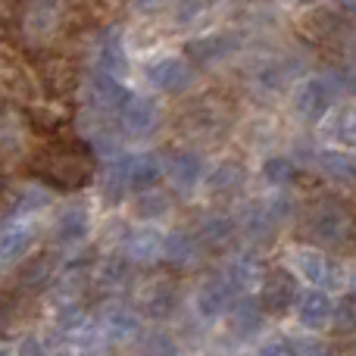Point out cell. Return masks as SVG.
Instances as JSON below:
<instances>
[{
    "mask_svg": "<svg viewBox=\"0 0 356 356\" xmlns=\"http://www.w3.org/2000/svg\"><path fill=\"white\" fill-rule=\"evenodd\" d=\"M234 297H238V291L225 282L222 272L219 275H209V278H203L194 291V313L200 316L203 322H216V319H222V316H228Z\"/></svg>",
    "mask_w": 356,
    "mask_h": 356,
    "instance_id": "11",
    "label": "cell"
},
{
    "mask_svg": "<svg viewBox=\"0 0 356 356\" xmlns=\"http://www.w3.org/2000/svg\"><path fill=\"white\" fill-rule=\"evenodd\" d=\"M232 50H234V44H232V38H225V35L200 38V41L188 44L191 63H219V60H225Z\"/></svg>",
    "mask_w": 356,
    "mask_h": 356,
    "instance_id": "33",
    "label": "cell"
},
{
    "mask_svg": "<svg viewBox=\"0 0 356 356\" xmlns=\"http://www.w3.org/2000/svg\"><path fill=\"white\" fill-rule=\"evenodd\" d=\"M0 356H13V353H10V347H3V344H0Z\"/></svg>",
    "mask_w": 356,
    "mask_h": 356,
    "instance_id": "45",
    "label": "cell"
},
{
    "mask_svg": "<svg viewBox=\"0 0 356 356\" xmlns=\"http://www.w3.org/2000/svg\"><path fill=\"white\" fill-rule=\"evenodd\" d=\"M16 282L22 291H29V294H41L44 288H50V284L56 282V259L50 257V253H38V257H25L22 263H19V272H16Z\"/></svg>",
    "mask_w": 356,
    "mask_h": 356,
    "instance_id": "23",
    "label": "cell"
},
{
    "mask_svg": "<svg viewBox=\"0 0 356 356\" xmlns=\"http://www.w3.org/2000/svg\"><path fill=\"white\" fill-rule=\"evenodd\" d=\"M172 194L166 191H156V188H147L141 191V197L135 200V216L138 219H147V222H160L172 213Z\"/></svg>",
    "mask_w": 356,
    "mask_h": 356,
    "instance_id": "32",
    "label": "cell"
},
{
    "mask_svg": "<svg viewBox=\"0 0 356 356\" xmlns=\"http://www.w3.org/2000/svg\"><path fill=\"white\" fill-rule=\"evenodd\" d=\"M332 332L347 338V334H356V300L353 297H341L332 309Z\"/></svg>",
    "mask_w": 356,
    "mask_h": 356,
    "instance_id": "38",
    "label": "cell"
},
{
    "mask_svg": "<svg viewBox=\"0 0 356 356\" xmlns=\"http://www.w3.org/2000/svg\"><path fill=\"white\" fill-rule=\"evenodd\" d=\"M31 172L47 188L81 191L94 178V150L88 141L69 138V141H47L31 156Z\"/></svg>",
    "mask_w": 356,
    "mask_h": 356,
    "instance_id": "1",
    "label": "cell"
},
{
    "mask_svg": "<svg viewBox=\"0 0 356 356\" xmlns=\"http://www.w3.org/2000/svg\"><path fill=\"white\" fill-rule=\"evenodd\" d=\"M300 29H303V35L313 38V41H328V38H334L341 31V19L334 16L332 10H313L303 16Z\"/></svg>",
    "mask_w": 356,
    "mask_h": 356,
    "instance_id": "35",
    "label": "cell"
},
{
    "mask_svg": "<svg viewBox=\"0 0 356 356\" xmlns=\"http://www.w3.org/2000/svg\"><path fill=\"white\" fill-rule=\"evenodd\" d=\"M194 234L200 238V244L207 250H222V247H228L238 238V222L225 213H207V216H200Z\"/></svg>",
    "mask_w": 356,
    "mask_h": 356,
    "instance_id": "24",
    "label": "cell"
},
{
    "mask_svg": "<svg viewBox=\"0 0 356 356\" xmlns=\"http://www.w3.org/2000/svg\"><path fill=\"white\" fill-rule=\"evenodd\" d=\"M147 81L163 94H184L194 85V63L184 56H160L147 66Z\"/></svg>",
    "mask_w": 356,
    "mask_h": 356,
    "instance_id": "12",
    "label": "cell"
},
{
    "mask_svg": "<svg viewBox=\"0 0 356 356\" xmlns=\"http://www.w3.org/2000/svg\"><path fill=\"white\" fill-rule=\"evenodd\" d=\"M184 131L194 138H219L225 135V129L232 125V110L222 97L209 94V97L194 100L188 113H184Z\"/></svg>",
    "mask_w": 356,
    "mask_h": 356,
    "instance_id": "6",
    "label": "cell"
},
{
    "mask_svg": "<svg viewBox=\"0 0 356 356\" xmlns=\"http://www.w3.org/2000/svg\"><path fill=\"white\" fill-rule=\"evenodd\" d=\"M263 259L257 257L253 250H238L232 253V257L225 259V266H222V275H225V282L232 284L238 294H247V291H253L259 284V278H263Z\"/></svg>",
    "mask_w": 356,
    "mask_h": 356,
    "instance_id": "17",
    "label": "cell"
},
{
    "mask_svg": "<svg viewBox=\"0 0 356 356\" xmlns=\"http://www.w3.org/2000/svg\"><path fill=\"white\" fill-rule=\"evenodd\" d=\"M97 191L106 203H122L125 194L131 191L129 184V156H110L106 166L100 169Z\"/></svg>",
    "mask_w": 356,
    "mask_h": 356,
    "instance_id": "26",
    "label": "cell"
},
{
    "mask_svg": "<svg viewBox=\"0 0 356 356\" xmlns=\"http://www.w3.org/2000/svg\"><path fill=\"white\" fill-rule=\"evenodd\" d=\"M35 247V228L25 222H10L0 228V269L19 266Z\"/></svg>",
    "mask_w": 356,
    "mask_h": 356,
    "instance_id": "22",
    "label": "cell"
},
{
    "mask_svg": "<svg viewBox=\"0 0 356 356\" xmlns=\"http://www.w3.org/2000/svg\"><path fill=\"white\" fill-rule=\"evenodd\" d=\"M347 288H350V297L356 300V266L350 269V275H347Z\"/></svg>",
    "mask_w": 356,
    "mask_h": 356,
    "instance_id": "43",
    "label": "cell"
},
{
    "mask_svg": "<svg viewBox=\"0 0 356 356\" xmlns=\"http://www.w3.org/2000/svg\"><path fill=\"white\" fill-rule=\"evenodd\" d=\"M178 282H175V275H150V278H144L141 284H138V291H135V307H138V313L144 316V319H169V316L175 313V307H178Z\"/></svg>",
    "mask_w": 356,
    "mask_h": 356,
    "instance_id": "4",
    "label": "cell"
},
{
    "mask_svg": "<svg viewBox=\"0 0 356 356\" xmlns=\"http://www.w3.org/2000/svg\"><path fill=\"white\" fill-rule=\"evenodd\" d=\"M50 203H54V194H50L47 184L31 181V184H22V188L10 197V207L6 209H10V216L22 219V216H35V213H41V209H47Z\"/></svg>",
    "mask_w": 356,
    "mask_h": 356,
    "instance_id": "28",
    "label": "cell"
},
{
    "mask_svg": "<svg viewBox=\"0 0 356 356\" xmlns=\"http://www.w3.org/2000/svg\"><path fill=\"white\" fill-rule=\"evenodd\" d=\"M163 166H166V175H169V181H172L175 191H194L197 184L203 181V175H207V163H203V156L191 147L175 150Z\"/></svg>",
    "mask_w": 356,
    "mask_h": 356,
    "instance_id": "16",
    "label": "cell"
},
{
    "mask_svg": "<svg viewBox=\"0 0 356 356\" xmlns=\"http://www.w3.org/2000/svg\"><path fill=\"white\" fill-rule=\"evenodd\" d=\"M332 309H334V300L328 297V291L322 288H309V291H300L294 300V316L303 328L309 332H322L328 328L332 322Z\"/></svg>",
    "mask_w": 356,
    "mask_h": 356,
    "instance_id": "15",
    "label": "cell"
},
{
    "mask_svg": "<svg viewBox=\"0 0 356 356\" xmlns=\"http://www.w3.org/2000/svg\"><path fill=\"white\" fill-rule=\"evenodd\" d=\"M125 97H129V91H125V85L119 79L100 72V69L91 72V79H88V104H91V110L113 116L125 104Z\"/></svg>",
    "mask_w": 356,
    "mask_h": 356,
    "instance_id": "19",
    "label": "cell"
},
{
    "mask_svg": "<svg viewBox=\"0 0 356 356\" xmlns=\"http://www.w3.org/2000/svg\"><path fill=\"white\" fill-rule=\"evenodd\" d=\"M257 288H259V303L272 316H284L294 307L297 294H300L297 291V275L291 269H284V266H269Z\"/></svg>",
    "mask_w": 356,
    "mask_h": 356,
    "instance_id": "7",
    "label": "cell"
},
{
    "mask_svg": "<svg viewBox=\"0 0 356 356\" xmlns=\"http://www.w3.org/2000/svg\"><path fill=\"white\" fill-rule=\"evenodd\" d=\"M166 175V166L156 154H131L129 156V184L131 191L156 188V181Z\"/></svg>",
    "mask_w": 356,
    "mask_h": 356,
    "instance_id": "29",
    "label": "cell"
},
{
    "mask_svg": "<svg viewBox=\"0 0 356 356\" xmlns=\"http://www.w3.org/2000/svg\"><path fill=\"white\" fill-rule=\"evenodd\" d=\"M16 356H50V350L44 347L41 338H25L22 344H19V353Z\"/></svg>",
    "mask_w": 356,
    "mask_h": 356,
    "instance_id": "41",
    "label": "cell"
},
{
    "mask_svg": "<svg viewBox=\"0 0 356 356\" xmlns=\"http://www.w3.org/2000/svg\"><path fill=\"white\" fill-rule=\"evenodd\" d=\"M63 19V0H29L22 13V29L29 38L41 41L56 31Z\"/></svg>",
    "mask_w": 356,
    "mask_h": 356,
    "instance_id": "18",
    "label": "cell"
},
{
    "mask_svg": "<svg viewBox=\"0 0 356 356\" xmlns=\"http://www.w3.org/2000/svg\"><path fill=\"white\" fill-rule=\"evenodd\" d=\"M313 163L319 166V172L332 178L341 188H356V156L347 150H319L313 156Z\"/></svg>",
    "mask_w": 356,
    "mask_h": 356,
    "instance_id": "27",
    "label": "cell"
},
{
    "mask_svg": "<svg viewBox=\"0 0 356 356\" xmlns=\"http://www.w3.org/2000/svg\"><path fill=\"white\" fill-rule=\"evenodd\" d=\"M91 234V207L85 200H69L54 219V244L79 247Z\"/></svg>",
    "mask_w": 356,
    "mask_h": 356,
    "instance_id": "13",
    "label": "cell"
},
{
    "mask_svg": "<svg viewBox=\"0 0 356 356\" xmlns=\"http://www.w3.org/2000/svg\"><path fill=\"white\" fill-rule=\"evenodd\" d=\"M341 3V10H347V13H356V0H338Z\"/></svg>",
    "mask_w": 356,
    "mask_h": 356,
    "instance_id": "44",
    "label": "cell"
},
{
    "mask_svg": "<svg viewBox=\"0 0 356 356\" xmlns=\"http://www.w3.org/2000/svg\"><path fill=\"white\" fill-rule=\"evenodd\" d=\"M122 247H125V257H129L135 266L156 263L163 253V232L154 225H135L125 232Z\"/></svg>",
    "mask_w": 356,
    "mask_h": 356,
    "instance_id": "20",
    "label": "cell"
},
{
    "mask_svg": "<svg viewBox=\"0 0 356 356\" xmlns=\"http://www.w3.org/2000/svg\"><path fill=\"white\" fill-rule=\"evenodd\" d=\"M257 356H300V344L288 338H272L257 350Z\"/></svg>",
    "mask_w": 356,
    "mask_h": 356,
    "instance_id": "39",
    "label": "cell"
},
{
    "mask_svg": "<svg viewBox=\"0 0 356 356\" xmlns=\"http://www.w3.org/2000/svg\"><path fill=\"white\" fill-rule=\"evenodd\" d=\"M97 69L106 75H113V79H119V81L129 75V56H125L119 31L104 35V41H100V47H97Z\"/></svg>",
    "mask_w": 356,
    "mask_h": 356,
    "instance_id": "30",
    "label": "cell"
},
{
    "mask_svg": "<svg viewBox=\"0 0 356 356\" xmlns=\"http://www.w3.org/2000/svg\"><path fill=\"white\" fill-rule=\"evenodd\" d=\"M344 85L350 88V91L356 94V56H353V63L347 66V72H344Z\"/></svg>",
    "mask_w": 356,
    "mask_h": 356,
    "instance_id": "42",
    "label": "cell"
},
{
    "mask_svg": "<svg viewBox=\"0 0 356 356\" xmlns=\"http://www.w3.org/2000/svg\"><path fill=\"white\" fill-rule=\"evenodd\" d=\"M138 347L144 356H181V344L175 341L172 332L166 328H150L138 334Z\"/></svg>",
    "mask_w": 356,
    "mask_h": 356,
    "instance_id": "34",
    "label": "cell"
},
{
    "mask_svg": "<svg viewBox=\"0 0 356 356\" xmlns=\"http://www.w3.org/2000/svg\"><path fill=\"white\" fill-rule=\"evenodd\" d=\"M160 259L172 272H191L207 259V247L200 244V238H197L194 232H188V228H175V232L163 234Z\"/></svg>",
    "mask_w": 356,
    "mask_h": 356,
    "instance_id": "10",
    "label": "cell"
},
{
    "mask_svg": "<svg viewBox=\"0 0 356 356\" xmlns=\"http://www.w3.org/2000/svg\"><path fill=\"white\" fill-rule=\"evenodd\" d=\"M116 116H119V129L129 138H150L163 122L160 104L154 97H144V94H129Z\"/></svg>",
    "mask_w": 356,
    "mask_h": 356,
    "instance_id": "8",
    "label": "cell"
},
{
    "mask_svg": "<svg viewBox=\"0 0 356 356\" xmlns=\"http://www.w3.org/2000/svg\"><path fill=\"white\" fill-rule=\"evenodd\" d=\"M300 356H341V353L325 341H307V344H300Z\"/></svg>",
    "mask_w": 356,
    "mask_h": 356,
    "instance_id": "40",
    "label": "cell"
},
{
    "mask_svg": "<svg viewBox=\"0 0 356 356\" xmlns=\"http://www.w3.org/2000/svg\"><path fill=\"white\" fill-rule=\"evenodd\" d=\"M328 131H332V138L338 144H344V147L356 150V106H344V110L334 113Z\"/></svg>",
    "mask_w": 356,
    "mask_h": 356,
    "instance_id": "37",
    "label": "cell"
},
{
    "mask_svg": "<svg viewBox=\"0 0 356 356\" xmlns=\"http://www.w3.org/2000/svg\"><path fill=\"white\" fill-rule=\"evenodd\" d=\"M334 94H338V81L332 75H313L303 79L294 88V113L303 122H322L325 113L332 110Z\"/></svg>",
    "mask_w": 356,
    "mask_h": 356,
    "instance_id": "5",
    "label": "cell"
},
{
    "mask_svg": "<svg viewBox=\"0 0 356 356\" xmlns=\"http://www.w3.org/2000/svg\"><path fill=\"white\" fill-rule=\"evenodd\" d=\"M307 232L316 244L347 250L356 247V213L341 200H319L307 216Z\"/></svg>",
    "mask_w": 356,
    "mask_h": 356,
    "instance_id": "2",
    "label": "cell"
},
{
    "mask_svg": "<svg viewBox=\"0 0 356 356\" xmlns=\"http://www.w3.org/2000/svg\"><path fill=\"white\" fill-rule=\"evenodd\" d=\"M97 325L110 344H129L141 334V313L125 307L122 300H110L97 309Z\"/></svg>",
    "mask_w": 356,
    "mask_h": 356,
    "instance_id": "9",
    "label": "cell"
},
{
    "mask_svg": "<svg viewBox=\"0 0 356 356\" xmlns=\"http://www.w3.org/2000/svg\"><path fill=\"white\" fill-rule=\"evenodd\" d=\"M291 269L303 282H309V288L334 291L344 284V272H341L338 259L328 257L322 247H297V250H291Z\"/></svg>",
    "mask_w": 356,
    "mask_h": 356,
    "instance_id": "3",
    "label": "cell"
},
{
    "mask_svg": "<svg viewBox=\"0 0 356 356\" xmlns=\"http://www.w3.org/2000/svg\"><path fill=\"white\" fill-rule=\"evenodd\" d=\"M228 316H232V319H228L232 334L241 341L259 334V328H263V322H266V309H263V303H259V297H241V300H234Z\"/></svg>",
    "mask_w": 356,
    "mask_h": 356,
    "instance_id": "25",
    "label": "cell"
},
{
    "mask_svg": "<svg viewBox=\"0 0 356 356\" xmlns=\"http://www.w3.org/2000/svg\"><path fill=\"white\" fill-rule=\"evenodd\" d=\"M203 181H207V191L213 200H232V197H238L241 191H244L247 184V169L241 160H219L213 169H209L207 175H203Z\"/></svg>",
    "mask_w": 356,
    "mask_h": 356,
    "instance_id": "14",
    "label": "cell"
},
{
    "mask_svg": "<svg viewBox=\"0 0 356 356\" xmlns=\"http://www.w3.org/2000/svg\"><path fill=\"white\" fill-rule=\"evenodd\" d=\"M263 178L272 188H288V184H294V178H297L294 160H288V156H269V160L263 163Z\"/></svg>",
    "mask_w": 356,
    "mask_h": 356,
    "instance_id": "36",
    "label": "cell"
},
{
    "mask_svg": "<svg viewBox=\"0 0 356 356\" xmlns=\"http://www.w3.org/2000/svg\"><path fill=\"white\" fill-rule=\"evenodd\" d=\"M131 266L135 263H131L125 253H106V257H100L97 263L91 266V278H94V284L104 291H125L131 284V275H135Z\"/></svg>",
    "mask_w": 356,
    "mask_h": 356,
    "instance_id": "21",
    "label": "cell"
},
{
    "mask_svg": "<svg viewBox=\"0 0 356 356\" xmlns=\"http://www.w3.org/2000/svg\"><path fill=\"white\" fill-rule=\"evenodd\" d=\"M88 319V309H85V300L75 294H56L54 300V325L60 332H79Z\"/></svg>",
    "mask_w": 356,
    "mask_h": 356,
    "instance_id": "31",
    "label": "cell"
}]
</instances>
